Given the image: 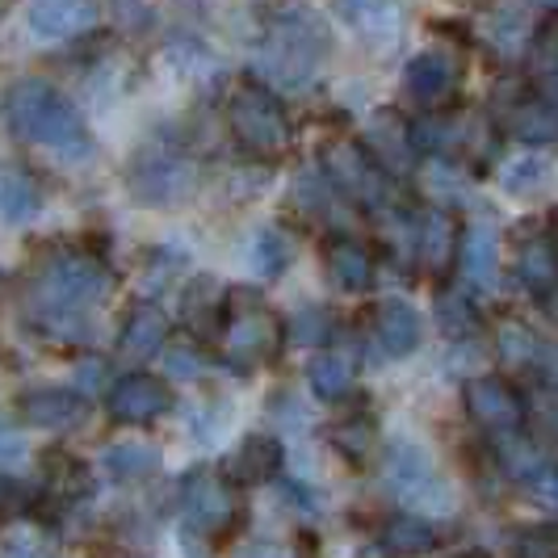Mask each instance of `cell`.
Wrapping results in <instances>:
<instances>
[{
  "mask_svg": "<svg viewBox=\"0 0 558 558\" xmlns=\"http://www.w3.org/2000/svg\"><path fill=\"white\" fill-rule=\"evenodd\" d=\"M9 122L22 140L51 147L63 160H84L93 151L81 113L72 110L47 81H22L9 93Z\"/></svg>",
  "mask_w": 558,
  "mask_h": 558,
  "instance_id": "cell-1",
  "label": "cell"
},
{
  "mask_svg": "<svg viewBox=\"0 0 558 558\" xmlns=\"http://www.w3.org/2000/svg\"><path fill=\"white\" fill-rule=\"evenodd\" d=\"M110 290V274L101 260L81 256V252H63L56 256L34 286V299H38V315L43 324L56 336H76L81 324V311L88 303H97L101 294Z\"/></svg>",
  "mask_w": 558,
  "mask_h": 558,
  "instance_id": "cell-2",
  "label": "cell"
},
{
  "mask_svg": "<svg viewBox=\"0 0 558 558\" xmlns=\"http://www.w3.org/2000/svg\"><path fill=\"white\" fill-rule=\"evenodd\" d=\"M328 59V29L311 13H286L274 22V29L260 43L256 68L269 84L281 88H307ZM260 81V84H265Z\"/></svg>",
  "mask_w": 558,
  "mask_h": 558,
  "instance_id": "cell-3",
  "label": "cell"
},
{
  "mask_svg": "<svg viewBox=\"0 0 558 558\" xmlns=\"http://www.w3.org/2000/svg\"><path fill=\"white\" fill-rule=\"evenodd\" d=\"M227 122H231L235 143H240L248 156H260V160H278L281 151L290 147V140H294L281 97L260 81H244L231 93Z\"/></svg>",
  "mask_w": 558,
  "mask_h": 558,
  "instance_id": "cell-4",
  "label": "cell"
},
{
  "mask_svg": "<svg viewBox=\"0 0 558 558\" xmlns=\"http://www.w3.org/2000/svg\"><path fill=\"white\" fill-rule=\"evenodd\" d=\"M286 340V324L265 307L256 294H231L223 328V353L235 365H260L269 362Z\"/></svg>",
  "mask_w": 558,
  "mask_h": 558,
  "instance_id": "cell-5",
  "label": "cell"
},
{
  "mask_svg": "<svg viewBox=\"0 0 558 558\" xmlns=\"http://www.w3.org/2000/svg\"><path fill=\"white\" fill-rule=\"evenodd\" d=\"M324 177L332 181V190H340L344 197L369 206L374 215L387 210L391 202H399V197H395V181L378 172V165L365 156L362 143L340 140L336 147H328V156H324Z\"/></svg>",
  "mask_w": 558,
  "mask_h": 558,
  "instance_id": "cell-6",
  "label": "cell"
},
{
  "mask_svg": "<svg viewBox=\"0 0 558 558\" xmlns=\"http://www.w3.org/2000/svg\"><path fill=\"white\" fill-rule=\"evenodd\" d=\"M332 13L369 56H391L408 34L403 0H332Z\"/></svg>",
  "mask_w": 558,
  "mask_h": 558,
  "instance_id": "cell-7",
  "label": "cell"
},
{
  "mask_svg": "<svg viewBox=\"0 0 558 558\" xmlns=\"http://www.w3.org/2000/svg\"><path fill=\"white\" fill-rule=\"evenodd\" d=\"M492 122H496L500 140L525 143V147H555L558 143V110L546 106L530 84H521L517 93H504L492 110Z\"/></svg>",
  "mask_w": 558,
  "mask_h": 558,
  "instance_id": "cell-8",
  "label": "cell"
},
{
  "mask_svg": "<svg viewBox=\"0 0 558 558\" xmlns=\"http://www.w3.org/2000/svg\"><path fill=\"white\" fill-rule=\"evenodd\" d=\"M181 508H185V521L194 525L202 537H223L235 530L240 521V500H235V487L227 478L210 475V471H194L181 487Z\"/></svg>",
  "mask_w": 558,
  "mask_h": 558,
  "instance_id": "cell-9",
  "label": "cell"
},
{
  "mask_svg": "<svg viewBox=\"0 0 558 558\" xmlns=\"http://www.w3.org/2000/svg\"><path fill=\"white\" fill-rule=\"evenodd\" d=\"M466 416L475 420L483 433H521L525 424V395L517 391L500 374H478L462 387Z\"/></svg>",
  "mask_w": 558,
  "mask_h": 558,
  "instance_id": "cell-10",
  "label": "cell"
},
{
  "mask_svg": "<svg viewBox=\"0 0 558 558\" xmlns=\"http://www.w3.org/2000/svg\"><path fill=\"white\" fill-rule=\"evenodd\" d=\"M458 81H462L458 56H449V51H420V56H412L408 68H403V97H408L420 113L441 110V106H449Z\"/></svg>",
  "mask_w": 558,
  "mask_h": 558,
  "instance_id": "cell-11",
  "label": "cell"
},
{
  "mask_svg": "<svg viewBox=\"0 0 558 558\" xmlns=\"http://www.w3.org/2000/svg\"><path fill=\"white\" fill-rule=\"evenodd\" d=\"M387 478L399 487V496L416 500L420 508H446L449 504L446 483L437 478L428 453L412 446V441H403V437H395L391 446H387Z\"/></svg>",
  "mask_w": 558,
  "mask_h": 558,
  "instance_id": "cell-12",
  "label": "cell"
},
{
  "mask_svg": "<svg viewBox=\"0 0 558 558\" xmlns=\"http://www.w3.org/2000/svg\"><path fill=\"white\" fill-rule=\"evenodd\" d=\"M365 156L378 165L383 177H391V181H403V177H412L416 172V143H412V126L403 122V118H395V113H383V118H374V126H369V135L362 140Z\"/></svg>",
  "mask_w": 558,
  "mask_h": 558,
  "instance_id": "cell-13",
  "label": "cell"
},
{
  "mask_svg": "<svg viewBox=\"0 0 558 558\" xmlns=\"http://www.w3.org/2000/svg\"><path fill=\"white\" fill-rule=\"evenodd\" d=\"M458 240L462 227L453 219L449 206H420L416 215V265H424L428 274H449V265L458 260Z\"/></svg>",
  "mask_w": 558,
  "mask_h": 558,
  "instance_id": "cell-14",
  "label": "cell"
},
{
  "mask_svg": "<svg viewBox=\"0 0 558 558\" xmlns=\"http://www.w3.org/2000/svg\"><path fill=\"white\" fill-rule=\"evenodd\" d=\"M458 274L471 290H492L500 281V231L492 219H475L458 240Z\"/></svg>",
  "mask_w": 558,
  "mask_h": 558,
  "instance_id": "cell-15",
  "label": "cell"
},
{
  "mask_svg": "<svg viewBox=\"0 0 558 558\" xmlns=\"http://www.w3.org/2000/svg\"><path fill=\"white\" fill-rule=\"evenodd\" d=\"M369 336H374V349L387 357V362H403L412 357L420 344V315L412 303L403 299H383L378 307L369 311Z\"/></svg>",
  "mask_w": 558,
  "mask_h": 558,
  "instance_id": "cell-16",
  "label": "cell"
},
{
  "mask_svg": "<svg viewBox=\"0 0 558 558\" xmlns=\"http://www.w3.org/2000/svg\"><path fill=\"white\" fill-rule=\"evenodd\" d=\"M172 408V391L151 374H131L110 391V416L122 424H151Z\"/></svg>",
  "mask_w": 558,
  "mask_h": 558,
  "instance_id": "cell-17",
  "label": "cell"
},
{
  "mask_svg": "<svg viewBox=\"0 0 558 558\" xmlns=\"http://www.w3.org/2000/svg\"><path fill=\"white\" fill-rule=\"evenodd\" d=\"M131 190L143 202H156V206H172L194 190V168L177 156H147L140 160V168L131 172Z\"/></svg>",
  "mask_w": 558,
  "mask_h": 558,
  "instance_id": "cell-18",
  "label": "cell"
},
{
  "mask_svg": "<svg viewBox=\"0 0 558 558\" xmlns=\"http://www.w3.org/2000/svg\"><path fill=\"white\" fill-rule=\"evenodd\" d=\"M324 274H328V281H332L336 290L362 294V290L374 286L378 265H374V256H369L365 244L349 240V235H332V240L324 244Z\"/></svg>",
  "mask_w": 558,
  "mask_h": 558,
  "instance_id": "cell-19",
  "label": "cell"
},
{
  "mask_svg": "<svg viewBox=\"0 0 558 558\" xmlns=\"http://www.w3.org/2000/svg\"><path fill=\"white\" fill-rule=\"evenodd\" d=\"M278 471H281V441L278 437H265V433H252L227 458L223 478L231 487H260V483H269Z\"/></svg>",
  "mask_w": 558,
  "mask_h": 558,
  "instance_id": "cell-20",
  "label": "cell"
},
{
  "mask_svg": "<svg viewBox=\"0 0 558 558\" xmlns=\"http://www.w3.org/2000/svg\"><path fill=\"white\" fill-rule=\"evenodd\" d=\"M525 84L558 110V13L542 22L530 38V59H525Z\"/></svg>",
  "mask_w": 558,
  "mask_h": 558,
  "instance_id": "cell-21",
  "label": "cell"
},
{
  "mask_svg": "<svg viewBox=\"0 0 558 558\" xmlns=\"http://www.w3.org/2000/svg\"><path fill=\"white\" fill-rule=\"evenodd\" d=\"M378 546L387 550V558H424L441 546V533L433 530V521H424L416 512H403L378 530Z\"/></svg>",
  "mask_w": 558,
  "mask_h": 558,
  "instance_id": "cell-22",
  "label": "cell"
},
{
  "mask_svg": "<svg viewBox=\"0 0 558 558\" xmlns=\"http://www.w3.org/2000/svg\"><path fill=\"white\" fill-rule=\"evenodd\" d=\"M93 22V0H29V26L43 38H68Z\"/></svg>",
  "mask_w": 558,
  "mask_h": 558,
  "instance_id": "cell-23",
  "label": "cell"
},
{
  "mask_svg": "<svg viewBox=\"0 0 558 558\" xmlns=\"http://www.w3.org/2000/svg\"><path fill=\"white\" fill-rule=\"evenodd\" d=\"M22 416L38 428H72L84 416V399L76 391H63V387H47V391H34L22 399Z\"/></svg>",
  "mask_w": 558,
  "mask_h": 558,
  "instance_id": "cell-24",
  "label": "cell"
},
{
  "mask_svg": "<svg viewBox=\"0 0 558 558\" xmlns=\"http://www.w3.org/2000/svg\"><path fill=\"white\" fill-rule=\"evenodd\" d=\"M550 185H555V165H550L542 151H521L517 160H508V165L500 168V190L508 197L530 202V197L546 194Z\"/></svg>",
  "mask_w": 558,
  "mask_h": 558,
  "instance_id": "cell-25",
  "label": "cell"
},
{
  "mask_svg": "<svg viewBox=\"0 0 558 558\" xmlns=\"http://www.w3.org/2000/svg\"><path fill=\"white\" fill-rule=\"evenodd\" d=\"M517 278H521V286L530 290L533 299H542L558 281V256L546 244V235H533L517 248Z\"/></svg>",
  "mask_w": 558,
  "mask_h": 558,
  "instance_id": "cell-26",
  "label": "cell"
},
{
  "mask_svg": "<svg viewBox=\"0 0 558 558\" xmlns=\"http://www.w3.org/2000/svg\"><path fill=\"white\" fill-rule=\"evenodd\" d=\"M307 383L319 399H344V395L353 391V357L336 353V349L315 353L307 365Z\"/></svg>",
  "mask_w": 558,
  "mask_h": 558,
  "instance_id": "cell-27",
  "label": "cell"
},
{
  "mask_svg": "<svg viewBox=\"0 0 558 558\" xmlns=\"http://www.w3.org/2000/svg\"><path fill=\"white\" fill-rule=\"evenodd\" d=\"M328 441H332L336 453H344L349 462L362 466L378 453V424L369 416H344L328 428Z\"/></svg>",
  "mask_w": 558,
  "mask_h": 558,
  "instance_id": "cell-28",
  "label": "cell"
},
{
  "mask_svg": "<svg viewBox=\"0 0 558 558\" xmlns=\"http://www.w3.org/2000/svg\"><path fill=\"white\" fill-rule=\"evenodd\" d=\"M101 462L122 483H140V478L160 471V453H156V446H147V441H113Z\"/></svg>",
  "mask_w": 558,
  "mask_h": 558,
  "instance_id": "cell-29",
  "label": "cell"
},
{
  "mask_svg": "<svg viewBox=\"0 0 558 558\" xmlns=\"http://www.w3.org/2000/svg\"><path fill=\"white\" fill-rule=\"evenodd\" d=\"M122 353L126 357H151V353H160L168 344V319L160 315V311H135L131 315V324L122 328Z\"/></svg>",
  "mask_w": 558,
  "mask_h": 558,
  "instance_id": "cell-30",
  "label": "cell"
},
{
  "mask_svg": "<svg viewBox=\"0 0 558 558\" xmlns=\"http://www.w3.org/2000/svg\"><path fill=\"white\" fill-rule=\"evenodd\" d=\"M0 215L9 219V223H26L38 215V190H34V181L22 177V172H0Z\"/></svg>",
  "mask_w": 558,
  "mask_h": 558,
  "instance_id": "cell-31",
  "label": "cell"
},
{
  "mask_svg": "<svg viewBox=\"0 0 558 558\" xmlns=\"http://www.w3.org/2000/svg\"><path fill=\"white\" fill-rule=\"evenodd\" d=\"M500 466H504V475L508 478H533L542 466H546V458H542V449L533 446L530 437H517V433H504L500 437Z\"/></svg>",
  "mask_w": 558,
  "mask_h": 558,
  "instance_id": "cell-32",
  "label": "cell"
},
{
  "mask_svg": "<svg viewBox=\"0 0 558 558\" xmlns=\"http://www.w3.org/2000/svg\"><path fill=\"white\" fill-rule=\"evenodd\" d=\"M248 260H252V269H256L260 278H278L281 269L290 265V240L281 235L278 227H265V231L252 240Z\"/></svg>",
  "mask_w": 558,
  "mask_h": 558,
  "instance_id": "cell-33",
  "label": "cell"
},
{
  "mask_svg": "<svg viewBox=\"0 0 558 558\" xmlns=\"http://www.w3.org/2000/svg\"><path fill=\"white\" fill-rule=\"evenodd\" d=\"M437 319H441V328L449 336H466L478 328V311H475V299L466 294V290H441L437 294Z\"/></svg>",
  "mask_w": 558,
  "mask_h": 558,
  "instance_id": "cell-34",
  "label": "cell"
},
{
  "mask_svg": "<svg viewBox=\"0 0 558 558\" xmlns=\"http://www.w3.org/2000/svg\"><path fill=\"white\" fill-rule=\"evenodd\" d=\"M496 344H500V357L508 365H537L542 362V340H537L525 324H500Z\"/></svg>",
  "mask_w": 558,
  "mask_h": 558,
  "instance_id": "cell-35",
  "label": "cell"
},
{
  "mask_svg": "<svg viewBox=\"0 0 558 558\" xmlns=\"http://www.w3.org/2000/svg\"><path fill=\"white\" fill-rule=\"evenodd\" d=\"M29 458L26 433L13 424V420L0 416V471H22Z\"/></svg>",
  "mask_w": 558,
  "mask_h": 558,
  "instance_id": "cell-36",
  "label": "cell"
},
{
  "mask_svg": "<svg viewBox=\"0 0 558 558\" xmlns=\"http://www.w3.org/2000/svg\"><path fill=\"white\" fill-rule=\"evenodd\" d=\"M328 328H332V324H328V311L307 307V311H299V315L290 319V328H286V332H290V340H294V344H319V340L328 336Z\"/></svg>",
  "mask_w": 558,
  "mask_h": 558,
  "instance_id": "cell-37",
  "label": "cell"
},
{
  "mask_svg": "<svg viewBox=\"0 0 558 558\" xmlns=\"http://www.w3.org/2000/svg\"><path fill=\"white\" fill-rule=\"evenodd\" d=\"M517 558H558V530L533 525L517 533Z\"/></svg>",
  "mask_w": 558,
  "mask_h": 558,
  "instance_id": "cell-38",
  "label": "cell"
},
{
  "mask_svg": "<svg viewBox=\"0 0 558 558\" xmlns=\"http://www.w3.org/2000/svg\"><path fill=\"white\" fill-rule=\"evenodd\" d=\"M47 478H51V487L56 492H88V471H84L76 458H63V453H56L51 458V471H47Z\"/></svg>",
  "mask_w": 558,
  "mask_h": 558,
  "instance_id": "cell-39",
  "label": "cell"
},
{
  "mask_svg": "<svg viewBox=\"0 0 558 558\" xmlns=\"http://www.w3.org/2000/svg\"><path fill=\"white\" fill-rule=\"evenodd\" d=\"M202 353H197L194 344H168L165 349V369L168 378H181V383H190V378H202Z\"/></svg>",
  "mask_w": 558,
  "mask_h": 558,
  "instance_id": "cell-40",
  "label": "cell"
},
{
  "mask_svg": "<svg viewBox=\"0 0 558 558\" xmlns=\"http://www.w3.org/2000/svg\"><path fill=\"white\" fill-rule=\"evenodd\" d=\"M101 387H106V362L88 357L76 365V395H97Z\"/></svg>",
  "mask_w": 558,
  "mask_h": 558,
  "instance_id": "cell-41",
  "label": "cell"
},
{
  "mask_svg": "<svg viewBox=\"0 0 558 558\" xmlns=\"http://www.w3.org/2000/svg\"><path fill=\"white\" fill-rule=\"evenodd\" d=\"M530 483H533V496H537V500L558 508V466H542Z\"/></svg>",
  "mask_w": 558,
  "mask_h": 558,
  "instance_id": "cell-42",
  "label": "cell"
},
{
  "mask_svg": "<svg viewBox=\"0 0 558 558\" xmlns=\"http://www.w3.org/2000/svg\"><path fill=\"white\" fill-rule=\"evenodd\" d=\"M17 508H22V492H17L13 483H0V521H4V517H13Z\"/></svg>",
  "mask_w": 558,
  "mask_h": 558,
  "instance_id": "cell-43",
  "label": "cell"
},
{
  "mask_svg": "<svg viewBox=\"0 0 558 558\" xmlns=\"http://www.w3.org/2000/svg\"><path fill=\"white\" fill-rule=\"evenodd\" d=\"M537 307H542V315H546V319L558 328V281L546 290V294H542V299H537Z\"/></svg>",
  "mask_w": 558,
  "mask_h": 558,
  "instance_id": "cell-44",
  "label": "cell"
},
{
  "mask_svg": "<svg viewBox=\"0 0 558 558\" xmlns=\"http://www.w3.org/2000/svg\"><path fill=\"white\" fill-rule=\"evenodd\" d=\"M240 558H286L278 550V546H252V550H244Z\"/></svg>",
  "mask_w": 558,
  "mask_h": 558,
  "instance_id": "cell-45",
  "label": "cell"
},
{
  "mask_svg": "<svg viewBox=\"0 0 558 558\" xmlns=\"http://www.w3.org/2000/svg\"><path fill=\"white\" fill-rule=\"evenodd\" d=\"M546 244L555 248V256H558V210L550 215V223H546Z\"/></svg>",
  "mask_w": 558,
  "mask_h": 558,
  "instance_id": "cell-46",
  "label": "cell"
},
{
  "mask_svg": "<svg viewBox=\"0 0 558 558\" xmlns=\"http://www.w3.org/2000/svg\"><path fill=\"white\" fill-rule=\"evenodd\" d=\"M4 558H47L43 550H9Z\"/></svg>",
  "mask_w": 558,
  "mask_h": 558,
  "instance_id": "cell-47",
  "label": "cell"
},
{
  "mask_svg": "<svg viewBox=\"0 0 558 558\" xmlns=\"http://www.w3.org/2000/svg\"><path fill=\"white\" fill-rule=\"evenodd\" d=\"M542 4H550V9H555V4H558V0H542Z\"/></svg>",
  "mask_w": 558,
  "mask_h": 558,
  "instance_id": "cell-48",
  "label": "cell"
},
{
  "mask_svg": "<svg viewBox=\"0 0 558 558\" xmlns=\"http://www.w3.org/2000/svg\"><path fill=\"white\" fill-rule=\"evenodd\" d=\"M458 4H475V0H458Z\"/></svg>",
  "mask_w": 558,
  "mask_h": 558,
  "instance_id": "cell-49",
  "label": "cell"
}]
</instances>
